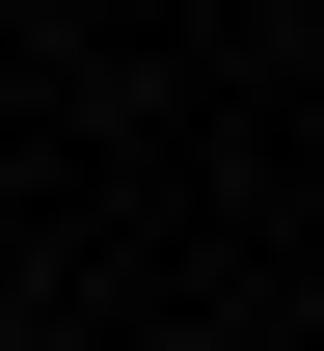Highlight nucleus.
Masks as SVG:
<instances>
[{
  "instance_id": "obj_1",
  "label": "nucleus",
  "mask_w": 324,
  "mask_h": 351,
  "mask_svg": "<svg viewBox=\"0 0 324 351\" xmlns=\"http://www.w3.org/2000/svg\"><path fill=\"white\" fill-rule=\"evenodd\" d=\"M0 351H27V324H0Z\"/></svg>"
}]
</instances>
